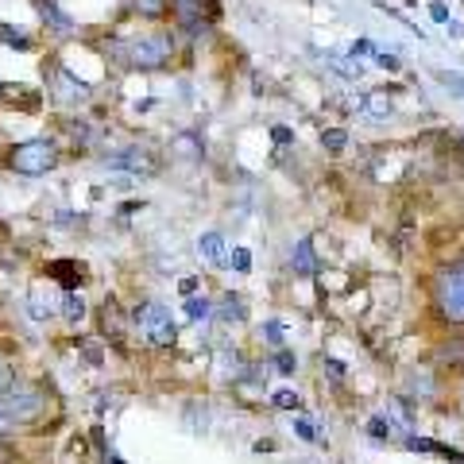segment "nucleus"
<instances>
[{
  "label": "nucleus",
  "instance_id": "nucleus-37",
  "mask_svg": "<svg viewBox=\"0 0 464 464\" xmlns=\"http://www.w3.org/2000/svg\"><path fill=\"white\" fill-rule=\"evenodd\" d=\"M271 140H275V148H295V128H286V124H275L271 128Z\"/></svg>",
  "mask_w": 464,
  "mask_h": 464
},
{
  "label": "nucleus",
  "instance_id": "nucleus-27",
  "mask_svg": "<svg viewBox=\"0 0 464 464\" xmlns=\"http://www.w3.org/2000/svg\"><path fill=\"white\" fill-rule=\"evenodd\" d=\"M271 411H290V414H298L302 411V395L295 387H275L271 391V399H267Z\"/></svg>",
  "mask_w": 464,
  "mask_h": 464
},
{
  "label": "nucleus",
  "instance_id": "nucleus-23",
  "mask_svg": "<svg viewBox=\"0 0 464 464\" xmlns=\"http://www.w3.org/2000/svg\"><path fill=\"white\" fill-rule=\"evenodd\" d=\"M90 306H85V295L82 290H63V306H58V317H63L66 325H82Z\"/></svg>",
  "mask_w": 464,
  "mask_h": 464
},
{
  "label": "nucleus",
  "instance_id": "nucleus-1",
  "mask_svg": "<svg viewBox=\"0 0 464 464\" xmlns=\"http://www.w3.org/2000/svg\"><path fill=\"white\" fill-rule=\"evenodd\" d=\"M186 47V39L167 24H143L136 35H121V54L116 66L128 74H163L179 63V51Z\"/></svg>",
  "mask_w": 464,
  "mask_h": 464
},
{
  "label": "nucleus",
  "instance_id": "nucleus-30",
  "mask_svg": "<svg viewBox=\"0 0 464 464\" xmlns=\"http://www.w3.org/2000/svg\"><path fill=\"white\" fill-rule=\"evenodd\" d=\"M228 267L237 271V275H248L252 271V248H244V244L228 248Z\"/></svg>",
  "mask_w": 464,
  "mask_h": 464
},
{
  "label": "nucleus",
  "instance_id": "nucleus-42",
  "mask_svg": "<svg viewBox=\"0 0 464 464\" xmlns=\"http://www.w3.org/2000/svg\"><path fill=\"white\" fill-rule=\"evenodd\" d=\"M8 433H12V422L5 418V411H0V438H8Z\"/></svg>",
  "mask_w": 464,
  "mask_h": 464
},
{
  "label": "nucleus",
  "instance_id": "nucleus-41",
  "mask_svg": "<svg viewBox=\"0 0 464 464\" xmlns=\"http://www.w3.org/2000/svg\"><path fill=\"white\" fill-rule=\"evenodd\" d=\"M445 27H449V35H453V39H464V27H460V24H457V20H449V24H445Z\"/></svg>",
  "mask_w": 464,
  "mask_h": 464
},
{
  "label": "nucleus",
  "instance_id": "nucleus-33",
  "mask_svg": "<svg viewBox=\"0 0 464 464\" xmlns=\"http://www.w3.org/2000/svg\"><path fill=\"white\" fill-rule=\"evenodd\" d=\"M322 372H329L333 375V380H348V375H353V368H348L344 364V360H337V356H322Z\"/></svg>",
  "mask_w": 464,
  "mask_h": 464
},
{
  "label": "nucleus",
  "instance_id": "nucleus-26",
  "mask_svg": "<svg viewBox=\"0 0 464 464\" xmlns=\"http://www.w3.org/2000/svg\"><path fill=\"white\" fill-rule=\"evenodd\" d=\"M364 433H368L375 445H387L391 438H395V422H391L387 414H368L364 418Z\"/></svg>",
  "mask_w": 464,
  "mask_h": 464
},
{
  "label": "nucleus",
  "instance_id": "nucleus-25",
  "mask_svg": "<svg viewBox=\"0 0 464 464\" xmlns=\"http://www.w3.org/2000/svg\"><path fill=\"white\" fill-rule=\"evenodd\" d=\"M290 433H295L298 441H310V445H322V441H325V430H322V426H314V414L290 418Z\"/></svg>",
  "mask_w": 464,
  "mask_h": 464
},
{
  "label": "nucleus",
  "instance_id": "nucleus-19",
  "mask_svg": "<svg viewBox=\"0 0 464 464\" xmlns=\"http://www.w3.org/2000/svg\"><path fill=\"white\" fill-rule=\"evenodd\" d=\"M170 159H182V163H201L206 159V136L201 132H179V136H170Z\"/></svg>",
  "mask_w": 464,
  "mask_h": 464
},
{
  "label": "nucleus",
  "instance_id": "nucleus-47",
  "mask_svg": "<svg viewBox=\"0 0 464 464\" xmlns=\"http://www.w3.org/2000/svg\"><path fill=\"white\" fill-rule=\"evenodd\" d=\"M0 90H5V78H0Z\"/></svg>",
  "mask_w": 464,
  "mask_h": 464
},
{
  "label": "nucleus",
  "instance_id": "nucleus-4",
  "mask_svg": "<svg viewBox=\"0 0 464 464\" xmlns=\"http://www.w3.org/2000/svg\"><path fill=\"white\" fill-rule=\"evenodd\" d=\"M225 20L221 0H170V27L186 43H201L213 35V27Z\"/></svg>",
  "mask_w": 464,
  "mask_h": 464
},
{
  "label": "nucleus",
  "instance_id": "nucleus-10",
  "mask_svg": "<svg viewBox=\"0 0 464 464\" xmlns=\"http://www.w3.org/2000/svg\"><path fill=\"white\" fill-rule=\"evenodd\" d=\"M32 8H35V16L43 24V32L47 35H78L82 32V20L78 16H70V12L58 5V0H32Z\"/></svg>",
  "mask_w": 464,
  "mask_h": 464
},
{
  "label": "nucleus",
  "instance_id": "nucleus-45",
  "mask_svg": "<svg viewBox=\"0 0 464 464\" xmlns=\"http://www.w3.org/2000/svg\"><path fill=\"white\" fill-rule=\"evenodd\" d=\"M460 151H464V132H460Z\"/></svg>",
  "mask_w": 464,
  "mask_h": 464
},
{
  "label": "nucleus",
  "instance_id": "nucleus-28",
  "mask_svg": "<svg viewBox=\"0 0 464 464\" xmlns=\"http://www.w3.org/2000/svg\"><path fill=\"white\" fill-rule=\"evenodd\" d=\"M348 128H322V151L329 155H344L348 151Z\"/></svg>",
  "mask_w": 464,
  "mask_h": 464
},
{
  "label": "nucleus",
  "instance_id": "nucleus-8",
  "mask_svg": "<svg viewBox=\"0 0 464 464\" xmlns=\"http://www.w3.org/2000/svg\"><path fill=\"white\" fill-rule=\"evenodd\" d=\"M105 167L109 170H124V174H132V179H159L163 159H159V151L148 148V143H128L124 151L105 155Z\"/></svg>",
  "mask_w": 464,
  "mask_h": 464
},
{
  "label": "nucleus",
  "instance_id": "nucleus-39",
  "mask_svg": "<svg viewBox=\"0 0 464 464\" xmlns=\"http://www.w3.org/2000/svg\"><path fill=\"white\" fill-rule=\"evenodd\" d=\"M198 290H201V279H198V275H186V279H179V295H182V298L198 295Z\"/></svg>",
  "mask_w": 464,
  "mask_h": 464
},
{
  "label": "nucleus",
  "instance_id": "nucleus-31",
  "mask_svg": "<svg viewBox=\"0 0 464 464\" xmlns=\"http://www.w3.org/2000/svg\"><path fill=\"white\" fill-rule=\"evenodd\" d=\"M438 85L445 93L464 97V74H457V70H438Z\"/></svg>",
  "mask_w": 464,
  "mask_h": 464
},
{
  "label": "nucleus",
  "instance_id": "nucleus-14",
  "mask_svg": "<svg viewBox=\"0 0 464 464\" xmlns=\"http://www.w3.org/2000/svg\"><path fill=\"white\" fill-rule=\"evenodd\" d=\"M248 322H252V310L240 290H228V295L213 302V325H248Z\"/></svg>",
  "mask_w": 464,
  "mask_h": 464
},
{
  "label": "nucleus",
  "instance_id": "nucleus-43",
  "mask_svg": "<svg viewBox=\"0 0 464 464\" xmlns=\"http://www.w3.org/2000/svg\"><path fill=\"white\" fill-rule=\"evenodd\" d=\"M105 464H128V460H124V457H116V453H109V457H105Z\"/></svg>",
  "mask_w": 464,
  "mask_h": 464
},
{
  "label": "nucleus",
  "instance_id": "nucleus-44",
  "mask_svg": "<svg viewBox=\"0 0 464 464\" xmlns=\"http://www.w3.org/2000/svg\"><path fill=\"white\" fill-rule=\"evenodd\" d=\"M460 411H464V387H460Z\"/></svg>",
  "mask_w": 464,
  "mask_h": 464
},
{
  "label": "nucleus",
  "instance_id": "nucleus-2",
  "mask_svg": "<svg viewBox=\"0 0 464 464\" xmlns=\"http://www.w3.org/2000/svg\"><path fill=\"white\" fill-rule=\"evenodd\" d=\"M43 90H47L51 105H58L63 112H82L97 97V85L90 78H82L74 66H66L58 54L43 63Z\"/></svg>",
  "mask_w": 464,
  "mask_h": 464
},
{
  "label": "nucleus",
  "instance_id": "nucleus-20",
  "mask_svg": "<svg viewBox=\"0 0 464 464\" xmlns=\"http://www.w3.org/2000/svg\"><path fill=\"white\" fill-rule=\"evenodd\" d=\"M85 264H78V259H54V264L47 267V279H54L63 290H82V283H85Z\"/></svg>",
  "mask_w": 464,
  "mask_h": 464
},
{
  "label": "nucleus",
  "instance_id": "nucleus-46",
  "mask_svg": "<svg viewBox=\"0 0 464 464\" xmlns=\"http://www.w3.org/2000/svg\"><path fill=\"white\" fill-rule=\"evenodd\" d=\"M406 5H418V0H406Z\"/></svg>",
  "mask_w": 464,
  "mask_h": 464
},
{
  "label": "nucleus",
  "instance_id": "nucleus-3",
  "mask_svg": "<svg viewBox=\"0 0 464 464\" xmlns=\"http://www.w3.org/2000/svg\"><path fill=\"white\" fill-rule=\"evenodd\" d=\"M5 167L16 174V179H47L63 167V143L58 136H32L12 143L5 155Z\"/></svg>",
  "mask_w": 464,
  "mask_h": 464
},
{
  "label": "nucleus",
  "instance_id": "nucleus-6",
  "mask_svg": "<svg viewBox=\"0 0 464 464\" xmlns=\"http://www.w3.org/2000/svg\"><path fill=\"white\" fill-rule=\"evenodd\" d=\"M0 411H5V418L12 422V430L39 426V422H47V414H51V391L16 383L5 399H0Z\"/></svg>",
  "mask_w": 464,
  "mask_h": 464
},
{
  "label": "nucleus",
  "instance_id": "nucleus-11",
  "mask_svg": "<svg viewBox=\"0 0 464 464\" xmlns=\"http://www.w3.org/2000/svg\"><path fill=\"white\" fill-rule=\"evenodd\" d=\"M353 105H356V112L364 116L368 124H391L399 116L395 93H391V90H364V93L353 101Z\"/></svg>",
  "mask_w": 464,
  "mask_h": 464
},
{
  "label": "nucleus",
  "instance_id": "nucleus-18",
  "mask_svg": "<svg viewBox=\"0 0 464 464\" xmlns=\"http://www.w3.org/2000/svg\"><path fill=\"white\" fill-rule=\"evenodd\" d=\"M124 16L136 24H170V0H124Z\"/></svg>",
  "mask_w": 464,
  "mask_h": 464
},
{
  "label": "nucleus",
  "instance_id": "nucleus-22",
  "mask_svg": "<svg viewBox=\"0 0 464 464\" xmlns=\"http://www.w3.org/2000/svg\"><path fill=\"white\" fill-rule=\"evenodd\" d=\"M433 364H438L441 372H464V337H449V341L438 348Z\"/></svg>",
  "mask_w": 464,
  "mask_h": 464
},
{
  "label": "nucleus",
  "instance_id": "nucleus-13",
  "mask_svg": "<svg viewBox=\"0 0 464 464\" xmlns=\"http://www.w3.org/2000/svg\"><path fill=\"white\" fill-rule=\"evenodd\" d=\"M58 128H63V136L74 143L78 151H90L101 143V128L90 121V116H82V112H66L63 121H58Z\"/></svg>",
  "mask_w": 464,
  "mask_h": 464
},
{
  "label": "nucleus",
  "instance_id": "nucleus-7",
  "mask_svg": "<svg viewBox=\"0 0 464 464\" xmlns=\"http://www.w3.org/2000/svg\"><path fill=\"white\" fill-rule=\"evenodd\" d=\"M430 295H433V306H438V314L445 317V322L464 325V264L441 267Z\"/></svg>",
  "mask_w": 464,
  "mask_h": 464
},
{
  "label": "nucleus",
  "instance_id": "nucleus-16",
  "mask_svg": "<svg viewBox=\"0 0 464 464\" xmlns=\"http://www.w3.org/2000/svg\"><path fill=\"white\" fill-rule=\"evenodd\" d=\"M317 271H322V256L314 248V237H302L290 248V275L295 279H317Z\"/></svg>",
  "mask_w": 464,
  "mask_h": 464
},
{
  "label": "nucleus",
  "instance_id": "nucleus-24",
  "mask_svg": "<svg viewBox=\"0 0 464 464\" xmlns=\"http://www.w3.org/2000/svg\"><path fill=\"white\" fill-rule=\"evenodd\" d=\"M182 306H186V317H190V325H209L213 322V298L209 295H190V298H182Z\"/></svg>",
  "mask_w": 464,
  "mask_h": 464
},
{
  "label": "nucleus",
  "instance_id": "nucleus-38",
  "mask_svg": "<svg viewBox=\"0 0 464 464\" xmlns=\"http://www.w3.org/2000/svg\"><path fill=\"white\" fill-rule=\"evenodd\" d=\"M259 337H264L271 348H283V341H286V337H283V329H279V322H267L264 329H259Z\"/></svg>",
  "mask_w": 464,
  "mask_h": 464
},
{
  "label": "nucleus",
  "instance_id": "nucleus-36",
  "mask_svg": "<svg viewBox=\"0 0 464 464\" xmlns=\"http://www.w3.org/2000/svg\"><path fill=\"white\" fill-rule=\"evenodd\" d=\"M375 51H380V47H375V43H372L368 35H360V39L348 43V58H372Z\"/></svg>",
  "mask_w": 464,
  "mask_h": 464
},
{
  "label": "nucleus",
  "instance_id": "nucleus-35",
  "mask_svg": "<svg viewBox=\"0 0 464 464\" xmlns=\"http://www.w3.org/2000/svg\"><path fill=\"white\" fill-rule=\"evenodd\" d=\"M430 457H441L445 464H464V449H453V445H445V441H433V453Z\"/></svg>",
  "mask_w": 464,
  "mask_h": 464
},
{
  "label": "nucleus",
  "instance_id": "nucleus-21",
  "mask_svg": "<svg viewBox=\"0 0 464 464\" xmlns=\"http://www.w3.org/2000/svg\"><path fill=\"white\" fill-rule=\"evenodd\" d=\"M0 47L20 51V54H32V51H35V35H32V32H24L20 24L0 20Z\"/></svg>",
  "mask_w": 464,
  "mask_h": 464
},
{
  "label": "nucleus",
  "instance_id": "nucleus-34",
  "mask_svg": "<svg viewBox=\"0 0 464 464\" xmlns=\"http://www.w3.org/2000/svg\"><path fill=\"white\" fill-rule=\"evenodd\" d=\"M16 383H20V380H16V368H12V360L0 356V399H5L8 391L16 387Z\"/></svg>",
  "mask_w": 464,
  "mask_h": 464
},
{
  "label": "nucleus",
  "instance_id": "nucleus-29",
  "mask_svg": "<svg viewBox=\"0 0 464 464\" xmlns=\"http://www.w3.org/2000/svg\"><path fill=\"white\" fill-rule=\"evenodd\" d=\"M267 364H271L275 372H279L283 380H295V375H298V356L290 353V348H275V356L267 360Z\"/></svg>",
  "mask_w": 464,
  "mask_h": 464
},
{
  "label": "nucleus",
  "instance_id": "nucleus-40",
  "mask_svg": "<svg viewBox=\"0 0 464 464\" xmlns=\"http://www.w3.org/2000/svg\"><path fill=\"white\" fill-rule=\"evenodd\" d=\"M430 16L438 20V24H449V20H453V12H449L445 0H433V5H430Z\"/></svg>",
  "mask_w": 464,
  "mask_h": 464
},
{
  "label": "nucleus",
  "instance_id": "nucleus-5",
  "mask_svg": "<svg viewBox=\"0 0 464 464\" xmlns=\"http://www.w3.org/2000/svg\"><path fill=\"white\" fill-rule=\"evenodd\" d=\"M132 329L140 333V341L143 344H151V348H174L182 337V325H179V317H174L163 302H140L136 314H132Z\"/></svg>",
  "mask_w": 464,
  "mask_h": 464
},
{
  "label": "nucleus",
  "instance_id": "nucleus-15",
  "mask_svg": "<svg viewBox=\"0 0 464 464\" xmlns=\"http://www.w3.org/2000/svg\"><path fill=\"white\" fill-rule=\"evenodd\" d=\"M198 259L209 271H228V240L217 228L201 232V237H198Z\"/></svg>",
  "mask_w": 464,
  "mask_h": 464
},
{
  "label": "nucleus",
  "instance_id": "nucleus-17",
  "mask_svg": "<svg viewBox=\"0 0 464 464\" xmlns=\"http://www.w3.org/2000/svg\"><path fill=\"white\" fill-rule=\"evenodd\" d=\"M383 414L395 426H402L406 433H411V426L418 422V402L411 395H402V391H387V395H383Z\"/></svg>",
  "mask_w": 464,
  "mask_h": 464
},
{
  "label": "nucleus",
  "instance_id": "nucleus-12",
  "mask_svg": "<svg viewBox=\"0 0 464 464\" xmlns=\"http://www.w3.org/2000/svg\"><path fill=\"white\" fill-rule=\"evenodd\" d=\"M128 329H132V314H124L116 298L101 302V310H97V337L105 344H112V341H121Z\"/></svg>",
  "mask_w": 464,
  "mask_h": 464
},
{
  "label": "nucleus",
  "instance_id": "nucleus-32",
  "mask_svg": "<svg viewBox=\"0 0 464 464\" xmlns=\"http://www.w3.org/2000/svg\"><path fill=\"white\" fill-rule=\"evenodd\" d=\"M372 63L380 66V70H387V74H402V58H399L395 51H375Z\"/></svg>",
  "mask_w": 464,
  "mask_h": 464
},
{
  "label": "nucleus",
  "instance_id": "nucleus-9",
  "mask_svg": "<svg viewBox=\"0 0 464 464\" xmlns=\"http://www.w3.org/2000/svg\"><path fill=\"white\" fill-rule=\"evenodd\" d=\"M58 306H63V286H58L54 279H35L32 286H27V314H32V322L47 325L58 317Z\"/></svg>",
  "mask_w": 464,
  "mask_h": 464
}]
</instances>
